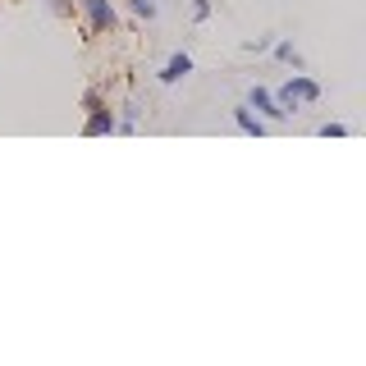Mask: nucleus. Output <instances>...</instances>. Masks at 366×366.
Instances as JSON below:
<instances>
[{
    "label": "nucleus",
    "mask_w": 366,
    "mask_h": 366,
    "mask_svg": "<svg viewBox=\"0 0 366 366\" xmlns=\"http://www.w3.org/2000/svg\"><path fill=\"white\" fill-rule=\"evenodd\" d=\"M192 74V55L188 51H179V55H169V60H165V69H160V83H165V87H174V83H183V78H188Z\"/></svg>",
    "instance_id": "39448f33"
},
{
    "label": "nucleus",
    "mask_w": 366,
    "mask_h": 366,
    "mask_svg": "<svg viewBox=\"0 0 366 366\" xmlns=\"http://www.w3.org/2000/svg\"><path fill=\"white\" fill-rule=\"evenodd\" d=\"M270 55H274L280 64H293V69H302V55L293 51V41H270Z\"/></svg>",
    "instance_id": "0eeeda50"
},
{
    "label": "nucleus",
    "mask_w": 366,
    "mask_h": 366,
    "mask_svg": "<svg viewBox=\"0 0 366 366\" xmlns=\"http://www.w3.org/2000/svg\"><path fill=\"white\" fill-rule=\"evenodd\" d=\"M46 9H51L55 19H74V0H46Z\"/></svg>",
    "instance_id": "1a4fd4ad"
},
{
    "label": "nucleus",
    "mask_w": 366,
    "mask_h": 366,
    "mask_svg": "<svg viewBox=\"0 0 366 366\" xmlns=\"http://www.w3.org/2000/svg\"><path fill=\"white\" fill-rule=\"evenodd\" d=\"M274 101H280L289 114H297L302 106H316V101H320V83L312 74H289V83L274 92Z\"/></svg>",
    "instance_id": "f257e3e1"
},
{
    "label": "nucleus",
    "mask_w": 366,
    "mask_h": 366,
    "mask_svg": "<svg viewBox=\"0 0 366 366\" xmlns=\"http://www.w3.org/2000/svg\"><path fill=\"white\" fill-rule=\"evenodd\" d=\"M316 133H320V137H348L352 129H348V124H339V119H325V124H320Z\"/></svg>",
    "instance_id": "6e6552de"
},
{
    "label": "nucleus",
    "mask_w": 366,
    "mask_h": 366,
    "mask_svg": "<svg viewBox=\"0 0 366 366\" xmlns=\"http://www.w3.org/2000/svg\"><path fill=\"white\" fill-rule=\"evenodd\" d=\"M129 9L137 19H156V0H129Z\"/></svg>",
    "instance_id": "9d476101"
},
{
    "label": "nucleus",
    "mask_w": 366,
    "mask_h": 366,
    "mask_svg": "<svg viewBox=\"0 0 366 366\" xmlns=\"http://www.w3.org/2000/svg\"><path fill=\"white\" fill-rule=\"evenodd\" d=\"M247 51H252V55H261V51H270V37H257V41H247Z\"/></svg>",
    "instance_id": "ddd939ff"
},
{
    "label": "nucleus",
    "mask_w": 366,
    "mask_h": 366,
    "mask_svg": "<svg viewBox=\"0 0 366 366\" xmlns=\"http://www.w3.org/2000/svg\"><path fill=\"white\" fill-rule=\"evenodd\" d=\"M101 101H106V97H101V87H87V92H83V110H97Z\"/></svg>",
    "instance_id": "f8f14e48"
},
{
    "label": "nucleus",
    "mask_w": 366,
    "mask_h": 366,
    "mask_svg": "<svg viewBox=\"0 0 366 366\" xmlns=\"http://www.w3.org/2000/svg\"><path fill=\"white\" fill-rule=\"evenodd\" d=\"M83 133H87V137H110V133H114V110L106 106V101H101L97 110H87V119H83Z\"/></svg>",
    "instance_id": "20e7f679"
},
{
    "label": "nucleus",
    "mask_w": 366,
    "mask_h": 366,
    "mask_svg": "<svg viewBox=\"0 0 366 366\" xmlns=\"http://www.w3.org/2000/svg\"><path fill=\"white\" fill-rule=\"evenodd\" d=\"M234 129L247 133V137H261V133H266V119H261V114H252L243 101H238V106H234Z\"/></svg>",
    "instance_id": "423d86ee"
},
{
    "label": "nucleus",
    "mask_w": 366,
    "mask_h": 366,
    "mask_svg": "<svg viewBox=\"0 0 366 366\" xmlns=\"http://www.w3.org/2000/svg\"><path fill=\"white\" fill-rule=\"evenodd\" d=\"M211 9H215V0H192V23H206Z\"/></svg>",
    "instance_id": "9b49d317"
},
{
    "label": "nucleus",
    "mask_w": 366,
    "mask_h": 366,
    "mask_svg": "<svg viewBox=\"0 0 366 366\" xmlns=\"http://www.w3.org/2000/svg\"><path fill=\"white\" fill-rule=\"evenodd\" d=\"M243 106H247L252 114H261V119H266V124H284V119H293V114L284 110L280 101H274V92H270V87H261V83L247 92V101H243Z\"/></svg>",
    "instance_id": "7ed1b4c3"
},
{
    "label": "nucleus",
    "mask_w": 366,
    "mask_h": 366,
    "mask_svg": "<svg viewBox=\"0 0 366 366\" xmlns=\"http://www.w3.org/2000/svg\"><path fill=\"white\" fill-rule=\"evenodd\" d=\"M78 14H83L87 32H114L119 28V9H114V0H74Z\"/></svg>",
    "instance_id": "f03ea898"
}]
</instances>
